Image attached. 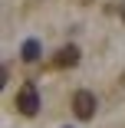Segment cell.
<instances>
[{
	"label": "cell",
	"mask_w": 125,
	"mask_h": 128,
	"mask_svg": "<svg viewBox=\"0 0 125 128\" xmlns=\"http://www.w3.org/2000/svg\"><path fill=\"white\" fill-rule=\"evenodd\" d=\"M17 108H20L23 115H36V112H40V95H36V86H33V82L20 86V92H17Z\"/></svg>",
	"instance_id": "6da1fadb"
},
{
	"label": "cell",
	"mask_w": 125,
	"mask_h": 128,
	"mask_svg": "<svg viewBox=\"0 0 125 128\" xmlns=\"http://www.w3.org/2000/svg\"><path fill=\"white\" fill-rule=\"evenodd\" d=\"M72 112H76L82 122H86V118H92V112H95V95H92V92H86V89H82V92H76V98H72Z\"/></svg>",
	"instance_id": "7a4b0ae2"
},
{
	"label": "cell",
	"mask_w": 125,
	"mask_h": 128,
	"mask_svg": "<svg viewBox=\"0 0 125 128\" xmlns=\"http://www.w3.org/2000/svg\"><path fill=\"white\" fill-rule=\"evenodd\" d=\"M79 62V49L76 46H63L56 53V66H76Z\"/></svg>",
	"instance_id": "3957f363"
},
{
	"label": "cell",
	"mask_w": 125,
	"mask_h": 128,
	"mask_svg": "<svg viewBox=\"0 0 125 128\" xmlns=\"http://www.w3.org/2000/svg\"><path fill=\"white\" fill-rule=\"evenodd\" d=\"M20 59H23V62H36V59H40V43H36V40H27V43L20 46Z\"/></svg>",
	"instance_id": "277c9868"
},
{
	"label": "cell",
	"mask_w": 125,
	"mask_h": 128,
	"mask_svg": "<svg viewBox=\"0 0 125 128\" xmlns=\"http://www.w3.org/2000/svg\"><path fill=\"white\" fill-rule=\"evenodd\" d=\"M122 16H125V0H122Z\"/></svg>",
	"instance_id": "5b68a950"
}]
</instances>
